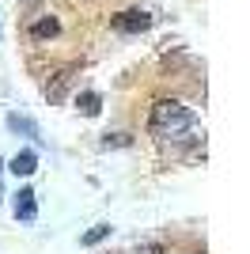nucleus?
<instances>
[{
	"instance_id": "obj_6",
	"label": "nucleus",
	"mask_w": 250,
	"mask_h": 254,
	"mask_svg": "<svg viewBox=\"0 0 250 254\" xmlns=\"http://www.w3.org/2000/svg\"><path fill=\"white\" fill-rule=\"evenodd\" d=\"M76 110H80L83 118H95L99 110H103V99H99V91H83V95L76 99Z\"/></svg>"
},
{
	"instance_id": "obj_8",
	"label": "nucleus",
	"mask_w": 250,
	"mask_h": 254,
	"mask_svg": "<svg viewBox=\"0 0 250 254\" xmlns=\"http://www.w3.org/2000/svg\"><path fill=\"white\" fill-rule=\"evenodd\" d=\"M106 235H110V224H95L91 232H83V235H80V243H83V247H95V243H103Z\"/></svg>"
},
{
	"instance_id": "obj_10",
	"label": "nucleus",
	"mask_w": 250,
	"mask_h": 254,
	"mask_svg": "<svg viewBox=\"0 0 250 254\" xmlns=\"http://www.w3.org/2000/svg\"><path fill=\"white\" fill-rule=\"evenodd\" d=\"M19 4H34V0H19Z\"/></svg>"
},
{
	"instance_id": "obj_5",
	"label": "nucleus",
	"mask_w": 250,
	"mask_h": 254,
	"mask_svg": "<svg viewBox=\"0 0 250 254\" xmlns=\"http://www.w3.org/2000/svg\"><path fill=\"white\" fill-rule=\"evenodd\" d=\"M57 31H61V23H57V15H42V19H34L31 27H27V34H31L34 42H42V38H53Z\"/></svg>"
},
{
	"instance_id": "obj_3",
	"label": "nucleus",
	"mask_w": 250,
	"mask_h": 254,
	"mask_svg": "<svg viewBox=\"0 0 250 254\" xmlns=\"http://www.w3.org/2000/svg\"><path fill=\"white\" fill-rule=\"evenodd\" d=\"M34 216H38V201H34V190H31V186H23V190L15 193V220L31 224Z\"/></svg>"
},
{
	"instance_id": "obj_7",
	"label": "nucleus",
	"mask_w": 250,
	"mask_h": 254,
	"mask_svg": "<svg viewBox=\"0 0 250 254\" xmlns=\"http://www.w3.org/2000/svg\"><path fill=\"white\" fill-rule=\"evenodd\" d=\"M8 129L11 133H27V137H38V126L31 118H19V114H8Z\"/></svg>"
},
{
	"instance_id": "obj_2",
	"label": "nucleus",
	"mask_w": 250,
	"mask_h": 254,
	"mask_svg": "<svg viewBox=\"0 0 250 254\" xmlns=\"http://www.w3.org/2000/svg\"><path fill=\"white\" fill-rule=\"evenodd\" d=\"M110 27H114L118 34H140L152 27V15L140 8H129V11H118V15H110Z\"/></svg>"
},
{
	"instance_id": "obj_9",
	"label": "nucleus",
	"mask_w": 250,
	"mask_h": 254,
	"mask_svg": "<svg viewBox=\"0 0 250 254\" xmlns=\"http://www.w3.org/2000/svg\"><path fill=\"white\" fill-rule=\"evenodd\" d=\"M110 144H114V148H125V144H129V137H125V133H114V137L103 140V148H110Z\"/></svg>"
},
{
	"instance_id": "obj_4",
	"label": "nucleus",
	"mask_w": 250,
	"mask_h": 254,
	"mask_svg": "<svg viewBox=\"0 0 250 254\" xmlns=\"http://www.w3.org/2000/svg\"><path fill=\"white\" fill-rule=\"evenodd\" d=\"M8 171L15 175V179H31L34 171H38V152H31V148L19 152V156L11 159V167H8Z\"/></svg>"
},
{
	"instance_id": "obj_11",
	"label": "nucleus",
	"mask_w": 250,
	"mask_h": 254,
	"mask_svg": "<svg viewBox=\"0 0 250 254\" xmlns=\"http://www.w3.org/2000/svg\"><path fill=\"white\" fill-rule=\"evenodd\" d=\"M0 167H4V163H0Z\"/></svg>"
},
{
	"instance_id": "obj_1",
	"label": "nucleus",
	"mask_w": 250,
	"mask_h": 254,
	"mask_svg": "<svg viewBox=\"0 0 250 254\" xmlns=\"http://www.w3.org/2000/svg\"><path fill=\"white\" fill-rule=\"evenodd\" d=\"M197 126V118L189 106H182L178 99H159L148 114V133L156 140H182L189 129Z\"/></svg>"
}]
</instances>
